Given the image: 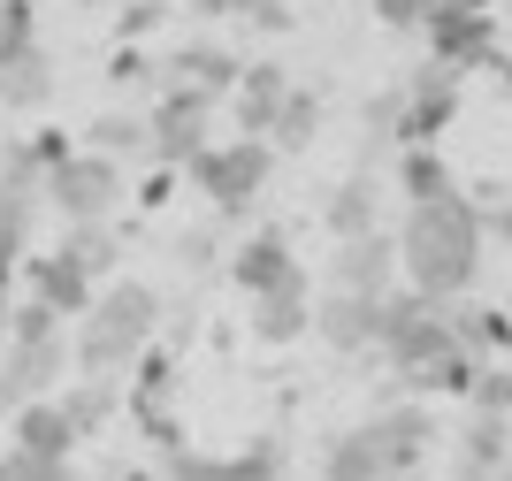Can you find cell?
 <instances>
[{
	"label": "cell",
	"mask_w": 512,
	"mask_h": 481,
	"mask_svg": "<svg viewBox=\"0 0 512 481\" xmlns=\"http://www.w3.org/2000/svg\"><path fill=\"white\" fill-rule=\"evenodd\" d=\"M398 283L436 306L474 291V275H482V222H474V199H436V207H406L398 222Z\"/></svg>",
	"instance_id": "1"
},
{
	"label": "cell",
	"mask_w": 512,
	"mask_h": 481,
	"mask_svg": "<svg viewBox=\"0 0 512 481\" xmlns=\"http://www.w3.org/2000/svg\"><path fill=\"white\" fill-rule=\"evenodd\" d=\"M161 336V291L123 275V283H100L92 306L77 314V344H69V367L77 375H130V359Z\"/></svg>",
	"instance_id": "2"
},
{
	"label": "cell",
	"mask_w": 512,
	"mask_h": 481,
	"mask_svg": "<svg viewBox=\"0 0 512 481\" xmlns=\"http://www.w3.org/2000/svg\"><path fill=\"white\" fill-rule=\"evenodd\" d=\"M184 184L199 191L214 207V222H245L253 214V199L268 191V176H276V146L268 138H230V146H199L192 161L176 168Z\"/></svg>",
	"instance_id": "3"
},
{
	"label": "cell",
	"mask_w": 512,
	"mask_h": 481,
	"mask_svg": "<svg viewBox=\"0 0 512 481\" xmlns=\"http://www.w3.org/2000/svg\"><path fill=\"white\" fill-rule=\"evenodd\" d=\"M39 199H54V214H62V222H107V214L130 199V176H123V161H107V153L77 146L69 161L46 168Z\"/></svg>",
	"instance_id": "4"
},
{
	"label": "cell",
	"mask_w": 512,
	"mask_h": 481,
	"mask_svg": "<svg viewBox=\"0 0 512 481\" xmlns=\"http://www.w3.org/2000/svg\"><path fill=\"white\" fill-rule=\"evenodd\" d=\"M207 115H214V92H199V84H169V92L153 100V115H146V161L184 168L199 146H207Z\"/></svg>",
	"instance_id": "5"
},
{
	"label": "cell",
	"mask_w": 512,
	"mask_h": 481,
	"mask_svg": "<svg viewBox=\"0 0 512 481\" xmlns=\"http://www.w3.org/2000/svg\"><path fill=\"white\" fill-rule=\"evenodd\" d=\"M69 382V329L39 336V344H0V413L23 398H46Z\"/></svg>",
	"instance_id": "6"
},
{
	"label": "cell",
	"mask_w": 512,
	"mask_h": 481,
	"mask_svg": "<svg viewBox=\"0 0 512 481\" xmlns=\"http://www.w3.org/2000/svg\"><path fill=\"white\" fill-rule=\"evenodd\" d=\"M398 283V237L375 222V230H360V237H337V252H329V291H360V298H375V291H390Z\"/></svg>",
	"instance_id": "7"
},
{
	"label": "cell",
	"mask_w": 512,
	"mask_h": 481,
	"mask_svg": "<svg viewBox=\"0 0 512 481\" xmlns=\"http://www.w3.org/2000/svg\"><path fill=\"white\" fill-rule=\"evenodd\" d=\"M459 84L467 77H451V69L428 62L421 77H406V130H398V146H436L451 123H459Z\"/></svg>",
	"instance_id": "8"
},
{
	"label": "cell",
	"mask_w": 512,
	"mask_h": 481,
	"mask_svg": "<svg viewBox=\"0 0 512 481\" xmlns=\"http://www.w3.org/2000/svg\"><path fill=\"white\" fill-rule=\"evenodd\" d=\"M230 283L245 298H260V291H283V283H306V268L283 230H253V237H237V252H230Z\"/></svg>",
	"instance_id": "9"
},
{
	"label": "cell",
	"mask_w": 512,
	"mask_h": 481,
	"mask_svg": "<svg viewBox=\"0 0 512 481\" xmlns=\"http://www.w3.org/2000/svg\"><path fill=\"white\" fill-rule=\"evenodd\" d=\"M375 298H383V291H375ZM375 298H360V291H321L314 298V329H306V336H321V344L344 352V359L375 352Z\"/></svg>",
	"instance_id": "10"
},
{
	"label": "cell",
	"mask_w": 512,
	"mask_h": 481,
	"mask_svg": "<svg viewBox=\"0 0 512 481\" xmlns=\"http://www.w3.org/2000/svg\"><path fill=\"white\" fill-rule=\"evenodd\" d=\"M16 275L31 283V298H46V306H54L62 321H77V314L92 306V291H100V283H92V275L77 268L69 252H23V260H16Z\"/></svg>",
	"instance_id": "11"
},
{
	"label": "cell",
	"mask_w": 512,
	"mask_h": 481,
	"mask_svg": "<svg viewBox=\"0 0 512 481\" xmlns=\"http://www.w3.org/2000/svg\"><path fill=\"white\" fill-rule=\"evenodd\" d=\"M8 443L31 451V459H77V428H69V413L54 405V390L8 405Z\"/></svg>",
	"instance_id": "12"
},
{
	"label": "cell",
	"mask_w": 512,
	"mask_h": 481,
	"mask_svg": "<svg viewBox=\"0 0 512 481\" xmlns=\"http://www.w3.org/2000/svg\"><path fill=\"white\" fill-rule=\"evenodd\" d=\"M367 428L383 436L390 466H421L428 443H436V413H428V398H390V405H375V420H367Z\"/></svg>",
	"instance_id": "13"
},
{
	"label": "cell",
	"mask_w": 512,
	"mask_h": 481,
	"mask_svg": "<svg viewBox=\"0 0 512 481\" xmlns=\"http://www.w3.org/2000/svg\"><path fill=\"white\" fill-rule=\"evenodd\" d=\"M253 344H268V352H283V344H299L306 329H314V291L306 283H283V291H260L253 298Z\"/></svg>",
	"instance_id": "14"
},
{
	"label": "cell",
	"mask_w": 512,
	"mask_h": 481,
	"mask_svg": "<svg viewBox=\"0 0 512 481\" xmlns=\"http://www.w3.org/2000/svg\"><path fill=\"white\" fill-rule=\"evenodd\" d=\"M512 459V413H474L459 428V459H451V481H497V466Z\"/></svg>",
	"instance_id": "15"
},
{
	"label": "cell",
	"mask_w": 512,
	"mask_h": 481,
	"mask_svg": "<svg viewBox=\"0 0 512 481\" xmlns=\"http://www.w3.org/2000/svg\"><path fill=\"white\" fill-rule=\"evenodd\" d=\"M283 92H291V69H283V62H253V69H237V84H230V100H237V130H245V138H268V115L283 107Z\"/></svg>",
	"instance_id": "16"
},
{
	"label": "cell",
	"mask_w": 512,
	"mask_h": 481,
	"mask_svg": "<svg viewBox=\"0 0 512 481\" xmlns=\"http://www.w3.org/2000/svg\"><path fill=\"white\" fill-rule=\"evenodd\" d=\"M54 405L69 413V428H77V443H92L107 428V420L123 413V382L115 375H77L69 390H54Z\"/></svg>",
	"instance_id": "17"
},
{
	"label": "cell",
	"mask_w": 512,
	"mask_h": 481,
	"mask_svg": "<svg viewBox=\"0 0 512 481\" xmlns=\"http://www.w3.org/2000/svg\"><path fill=\"white\" fill-rule=\"evenodd\" d=\"M390 474V451L375 428H344V436H329V451H321V481H383Z\"/></svg>",
	"instance_id": "18"
},
{
	"label": "cell",
	"mask_w": 512,
	"mask_h": 481,
	"mask_svg": "<svg viewBox=\"0 0 512 481\" xmlns=\"http://www.w3.org/2000/svg\"><path fill=\"white\" fill-rule=\"evenodd\" d=\"M54 54H39V46H23L16 62H0V107L8 115H39L46 100H54Z\"/></svg>",
	"instance_id": "19"
},
{
	"label": "cell",
	"mask_w": 512,
	"mask_h": 481,
	"mask_svg": "<svg viewBox=\"0 0 512 481\" xmlns=\"http://www.w3.org/2000/svg\"><path fill=\"white\" fill-rule=\"evenodd\" d=\"M398 191L406 207H436V199H459V176L436 146H398Z\"/></svg>",
	"instance_id": "20"
},
{
	"label": "cell",
	"mask_w": 512,
	"mask_h": 481,
	"mask_svg": "<svg viewBox=\"0 0 512 481\" xmlns=\"http://www.w3.org/2000/svg\"><path fill=\"white\" fill-rule=\"evenodd\" d=\"M314 138H321V92L291 84V92H283V107L268 115V146H276V153H306Z\"/></svg>",
	"instance_id": "21"
},
{
	"label": "cell",
	"mask_w": 512,
	"mask_h": 481,
	"mask_svg": "<svg viewBox=\"0 0 512 481\" xmlns=\"http://www.w3.org/2000/svg\"><path fill=\"white\" fill-rule=\"evenodd\" d=\"M444 314H451V336H459L474 359H512V321L497 314V306H459V298H451Z\"/></svg>",
	"instance_id": "22"
},
{
	"label": "cell",
	"mask_w": 512,
	"mask_h": 481,
	"mask_svg": "<svg viewBox=\"0 0 512 481\" xmlns=\"http://www.w3.org/2000/svg\"><path fill=\"white\" fill-rule=\"evenodd\" d=\"M375 199H383V191H375V176H344L337 191H329V207H321V230L329 237H360V230H375Z\"/></svg>",
	"instance_id": "23"
},
{
	"label": "cell",
	"mask_w": 512,
	"mask_h": 481,
	"mask_svg": "<svg viewBox=\"0 0 512 481\" xmlns=\"http://www.w3.org/2000/svg\"><path fill=\"white\" fill-rule=\"evenodd\" d=\"M237 54H222L214 39H184L176 46V62H169V77H184V84H199V92H230L237 84Z\"/></svg>",
	"instance_id": "24"
},
{
	"label": "cell",
	"mask_w": 512,
	"mask_h": 481,
	"mask_svg": "<svg viewBox=\"0 0 512 481\" xmlns=\"http://www.w3.org/2000/svg\"><path fill=\"white\" fill-rule=\"evenodd\" d=\"M283 466H291V451H283V436H253L245 451H222V466H214V481H283Z\"/></svg>",
	"instance_id": "25"
},
{
	"label": "cell",
	"mask_w": 512,
	"mask_h": 481,
	"mask_svg": "<svg viewBox=\"0 0 512 481\" xmlns=\"http://www.w3.org/2000/svg\"><path fill=\"white\" fill-rule=\"evenodd\" d=\"M85 146L107 153V161H146V115H92Z\"/></svg>",
	"instance_id": "26"
},
{
	"label": "cell",
	"mask_w": 512,
	"mask_h": 481,
	"mask_svg": "<svg viewBox=\"0 0 512 481\" xmlns=\"http://www.w3.org/2000/svg\"><path fill=\"white\" fill-rule=\"evenodd\" d=\"M31 207H39V199H16V191H0V291L16 283V260L31 252Z\"/></svg>",
	"instance_id": "27"
},
{
	"label": "cell",
	"mask_w": 512,
	"mask_h": 481,
	"mask_svg": "<svg viewBox=\"0 0 512 481\" xmlns=\"http://www.w3.org/2000/svg\"><path fill=\"white\" fill-rule=\"evenodd\" d=\"M54 252H69L92 283H107V275H115V237H107V222H69V237H62Z\"/></svg>",
	"instance_id": "28"
},
{
	"label": "cell",
	"mask_w": 512,
	"mask_h": 481,
	"mask_svg": "<svg viewBox=\"0 0 512 481\" xmlns=\"http://www.w3.org/2000/svg\"><path fill=\"white\" fill-rule=\"evenodd\" d=\"M467 405L474 413H512V359H482V367H474Z\"/></svg>",
	"instance_id": "29"
},
{
	"label": "cell",
	"mask_w": 512,
	"mask_h": 481,
	"mask_svg": "<svg viewBox=\"0 0 512 481\" xmlns=\"http://www.w3.org/2000/svg\"><path fill=\"white\" fill-rule=\"evenodd\" d=\"M0 481H85L69 459H31L16 443H0Z\"/></svg>",
	"instance_id": "30"
},
{
	"label": "cell",
	"mask_w": 512,
	"mask_h": 481,
	"mask_svg": "<svg viewBox=\"0 0 512 481\" xmlns=\"http://www.w3.org/2000/svg\"><path fill=\"white\" fill-rule=\"evenodd\" d=\"M39 336H62V314L46 298H16L8 306V344H39Z\"/></svg>",
	"instance_id": "31"
},
{
	"label": "cell",
	"mask_w": 512,
	"mask_h": 481,
	"mask_svg": "<svg viewBox=\"0 0 512 481\" xmlns=\"http://www.w3.org/2000/svg\"><path fill=\"white\" fill-rule=\"evenodd\" d=\"M398 130H406V84L367 100V146H398Z\"/></svg>",
	"instance_id": "32"
},
{
	"label": "cell",
	"mask_w": 512,
	"mask_h": 481,
	"mask_svg": "<svg viewBox=\"0 0 512 481\" xmlns=\"http://www.w3.org/2000/svg\"><path fill=\"white\" fill-rule=\"evenodd\" d=\"M23 46H39V8L31 0H0V62H16Z\"/></svg>",
	"instance_id": "33"
},
{
	"label": "cell",
	"mask_w": 512,
	"mask_h": 481,
	"mask_svg": "<svg viewBox=\"0 0 512 481\" xmlns=\"http://www.w3.org/2000/svg\"><path fill=\"white\" fill-rule=\"evenodd\" d=\"M23 146H31V161H39V168H54V161H69V153H77V146H69V130H31Z\"/></svg>",
	"instance_id": "34"
},
{
	"label": "cell",
	"mask_w": 512,
	"mask_h": 481,
	"mask_svg": "<svg viewBox=\"0 0 512 481\" xmlns=\"http://www.w3.org/2000/svg\"><path fill=\"white\" fill-rule=\"evenodd\" d=\"M146 77H153V62H146V54H138V46L123 39V54L107 62V84H146Z\"/></svg>",
	"instance_id": "35"
},
{
	"label": "cell",
	"mask_w": 512,
	"mask_h": 481,
	"mask_svg": "<svg viewBox=\"0 0 512 481\" xmlns=\"http://www.w3.org/2000/svg\"><path fill=\"white\" fill-rule=\"evenodd\" d=\"M375 23L383 31H421V0H375Z\"/></svg>",
	"instance_id": "36"
},
{
	"label": "cell",
	"mask_w": 512,
	"mask_h": 481,
	"mask_svg": "<svg viewBox=\"0 0 512 481\" xmlns=\"http://www.w3.org/2000/svg\"><path fill=\"white\" fill-rule=\"evenodd\" d=\"M245 23H253V31H291V8H283V0H245Z\"/></svg>",
	"instance_id": "37"
},
{
	"label": "cell",
	"mask_w": 512,
	"mask_h": 481,
	"mask_svg": "<svg viewBox=\"0 0 512 481\" xmlns=\"http://www.w3.org/2000/svg\"><path fill=\"white\" fill-rule=\"evenodd\" d=\"M153 23H161V0H130L123 8V39H146Z\"/></svg>",
	"instance_id": "38"
},
{
	"label": "cell",
	"mask_w": 512,
	"mask_h": 481,
	"mask_svg": "<svg viewBox=\"0 0 512 481\" xmlns=\"http://www.w3.org/2000/svg\"><path fill=\"white\" fill-rule=\"evenodd\" d=\"M169 191H176V168H153L146 191H138V207H169Z\"/></svg>",
	"instance_id": "39"
},
{
	"label": "cell",
	"mask_w": 512,
	"mask_h": 481,
	"mask_svg": "<svg viewBox=\"0 0 512 481\" xmlns=\"http://www.w3.org/2000/svg\"><path fill=\"white\" fill-rule=\"evenodd\" d=\"M199 23H222V16H245V0H192Z\"/></svg>",
	"instance_id": "40"
},
{
	"label": "cell",
	"mask_w": 512,
	"mask_h": 481,
	"mask_svg": "<svg viewBox=\"0 0 512 481\" xmlns=\"http://www.w3.org/2000/svg\"><path fill=\"white\" fill-rule=\"evenodd\" d=\"M107 481H169V474H161V466H115Z\"/></svg>",
	"instance_id": "41"
},
{
	"label": "cell",
	"mask_w": 512,
	"mask_h": 481,
	"mask_svg": "<svg viewBox=\"0 0 512 481\" xmlns=\"http://www.w3.org/2000/svg\"><path fill=\"white\" fill-rule=\"evenodd\" d=\"M490 69H497V84H505V100H512V54H497Z\"/></svg>",
	"instance_id": "42"
},
{
	"label": "cell",
	"mask_w": 512,
	"mask_h": 481,
	"mask_svg": "<svg viewBox=\"0 0 512 481\" xmlns=\"http://www.w3.org/2000/svg\"><path fill=\"white\" fill-rule=\"evenodd\" d=\"M383 481H421V466H390V474Z\"/></svg>",
	"instance_id": "43"
},
{
	"label": "cell",
	"mask_w": 512,
	"mask_h": 481,
	"mask_svg": "<svg viewBox=\"0 0 512 481\" xmlns=\"http://www.w3.org/2000/svg\"><path fill=\"white\" fill-rule=\"evenodd\" d=\"M0 344H8V291H0Z\"/></svg>",
	"instance_id": "44"
},
{
	"label": "cell",
	"mask_w": 512,
	"mask_h": 481,
	"mask_svg": "<svg viewBox=\"0 0 512 481\" xmlns=\"http://www.w3.org/2000/svg\"><path fill=\"white\" fill-rule=\"evenodd\" d=\"M497 481H512V459H505V466H497Z\"/></svg>",
	"instance_id": "45"
},
{
	"label": "cell",
	"mask_w": 512,
	"mask_h": 481,
	"mask_svg": "<svg viewBox=\"0 0 512 481\" xmlns=\"http://www.w3.org/2000/svg\"><path fill=\"white\" fill-rule=\"evenodd\" d=\"M467 8H497V0H467Z\"/></svg>",
	"instance_id": "46"
}]
</instances>
